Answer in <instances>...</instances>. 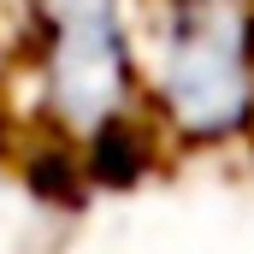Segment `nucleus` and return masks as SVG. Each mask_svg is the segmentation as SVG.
<instances>
[{
	"mask_svg": "<svg viewBox=\"0 0 254 254\" xmlns=\"http://www.w3.org/2000/svg\"><path fill=\"white\" fill-rule=\"evenodd\" d=\"M136 83L190 148L254 130V0H154L136 36Z\"/></svg>",
	"mask_w": 254,
	"mask_h": 254,
	"instance_id": "f257e3e1",
	"label": "nucleus"
},
{
	"mask_svg": "<svg viewBox=\"0 0 254 254\" xmlns=\"http://www.w3.org/2000/svg\"><path fill=\"white\" fill-rule=\"evenodd\" d=\"M36 12L54 125L89 142L119 136L136 95V18H125V0H36Z\"/></svg>",
	"mask_w": 254,
	"mask_h": 254,
	"instance_id": "f03ea898",
	"label": "nucleus"
}]
</instances>
